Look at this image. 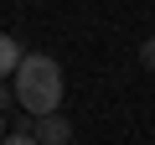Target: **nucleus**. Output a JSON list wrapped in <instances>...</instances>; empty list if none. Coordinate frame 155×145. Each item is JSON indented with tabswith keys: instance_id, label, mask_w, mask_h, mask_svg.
Instances as JSON below:
<instances>
[{
	"instance_id": "3",
	"label": "nucleus",
	"mask_w": 155,
	"mask_h": 145,
	"mask_svg": "<svg viewBox=\"0 0 155 145\" xmlns=\"http://www.w3.org/2000/svg\"><path fill=\"white\" fill-rule=\"evenodd\" d=\"M21 62H26V52H21V42L0 31V78H16V72H21Z\"/></svg>"
},
{
	"instance_id": "2",
	"label": "nucleus",
	"mask_w": 155,
	"mask_h": 145,
	"mask_svg": "<svg viewBox=\"0 0 155 145\" xmlns=\"http://www.w3.org/2000/svg\"><path fill=\"white\" fill-rule=\"evenodd\" d=\"M31 140L36 145H72V119L67 114H47L31 124Z\"/></svg>"
},
{
	"instance_id": "4",
	"label": "nucleus",
	"mask_w": 155,
	"mask_h": 145,
	"mask_svg": "<svg viewBox=\"0 0 155 145\" xmlns=\"http://www.w3.org/2000/svg\"><path fill=\"white\" fill-rule=\"evenodd\" d=\"M140 62H145V67H150V72H155V36H150V42H145V47H140Z\"/></svg>"
},
{
	"instance_id": "1",
	"label": "nucleus",
	"mask_w": 155,
	"mask_h": 145,
	"mask_svg": "<svg viewBox=\"0 0 155 145\" xmlns=\"http://www.w3.org/2000/svg\"><path fill=\"white\" fill-rule=\"evenodd\" d=\"M11 93H16V104H21L31 119L57 114V104H62V67H57L52 57H41V52H26Z\"/></svg>"
},
{
	"instance_id": "5",
	"label": "nucleus",
	"mask_w": 155,
	"mask_h": 145,
	"mask_svg": "<svg viewBox=\"0 0 155 145\" xmlns=\"http://www.w3.org/2000/svg\"><path fill=\"white\" fill-rule=\"evenodd\" d=\"M0 145H36V140H31V130H21V135H5Z\"/></svg>"
},
{
	"instance_id": "6",
	"label": "nucleus",
	"mask_w": 155,
	"mask_h": 145,
	"mask_svg": "<svg viewBox=\"0 0 155 145\" xmlns=\"http://www.w3.org/2000/svg\"><path fill=\"white\" fill-rule=\"evenodd\" d=\"M0 124H5V119H0ZM0 140H5V135H0Z\"/></svg>"
}]
</instances>
